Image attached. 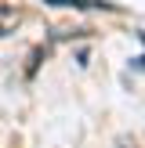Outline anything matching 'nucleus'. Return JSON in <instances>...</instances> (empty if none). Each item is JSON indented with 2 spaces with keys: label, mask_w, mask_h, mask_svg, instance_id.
Listing matches in <instances>:
<instances>
[{
  "label": "nucleus",
  "mask_w": 145,
  "mask_h": 148,
  "mask_svg": "<svg viewBox=\"0 0 145 148\" xmlns=\"http://www.w3.org/2000/svg\"><path fill=\"white\" fill-rule=\"evenodd\" d=\"M47 4H58V7H109V4H98V0H47Z\"/></svg>",
  "instance_id": "obj_1"
},
{
  "label": "nucleus",
  "mask_w": 145,
  "mask_h": 148,
  "mask_svg": "<svg viewBox=\"0 0 145 148\" xmlns=\"http://www.w3.org/2000/svg\"><path fill=\"white\" fill-rule=\"evenodd\" d=\"M130 148H134V145H130Z\"/></svg>",
  "instance_id": "obj_2"
}]
</instances>
